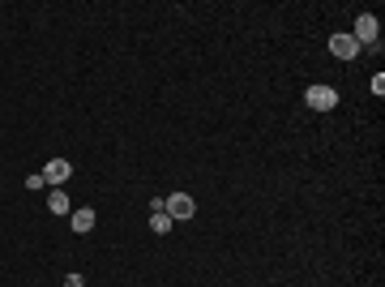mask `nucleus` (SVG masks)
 <instances>
[{"instance_id":"f03ea898","label":"nucleus","mask_w":385,"mask_h":287,"mask_svg":"<svg viewBox=\"0 0 385 287\" xmlns=\"http://www.w3.org/2000/svg\"><path fill=\"white\" fill-rule=\"evenodd\" d=\"M163 210H168L172 219H193V210H197V206H193V197H189V193H172V197H163Z\"/></svg>"},{"instance_id":"0eeeda50","label":"nucleus","mask_w":385,"mask_h":287,"mask_svg":"<svg viewBox=\"0 0 385 287\" xmlns=\"http://www.w3.org/2000/svg\"><path fill=\"white\" fill-rule=\"evenodd\" d=\"M47 210H51V214H69V197H65V193L56 189V193L47 197Z\"/></svg>"},{"instance_id":"20e7f679","label":"nucleus","mask_w":385,"mask_h":287,"mask_svg":"<svg viewBox=\"0 0 385 287\" xmlns=\"http://www.w3.org/2000/svg\"><path fill=\"white\" fill-rule=\"evenodd\" d=\"M69 171H73L69 159H51V163L43 167V181H47V185H65V181H69Z\"/></svg>"},{"instance_id":"423d86ee","label":"nucleus","mask_w":385,"mask_h":287,"mask_svg":"<svg viewBox=\"0 0 385 287\" xmlns=\"http://www.w3.org/2000/svg\"><path fill=\"white\" fill-rule=\"evenodd\" d=\"M69 223H73V232H90V227H94V210H90V206H82V210H73V219H69Z\"/></svg>"},{"instance_id":"6e6552de","label":"nucleus","mask_w":385,"mask_h":287,"mask_svg":"<svg viewBox=\"0 0 385 287\" xmlns=\"http://www.w3.org/2000/svg\"><path fill=\"white\" fill-rule=\"evenodd\" d=\"M150 227H154V232L163 236V232H168V227H172V219H168V210H158V214H150Z\"/></svg>"},{"instance_id":"7ed1b4c3","label":"nucleus","mask_w":385,"mask_h":287,"mask_svg":"<svg viewBox=\"0 0 385 287\" xmlns=\"http://www.w3.org/2000/svg\"><path fill=\"white\" fill-rule=\"evenodd\" d=\"M377 35H381V22H377L372 13H360V18H355V35H351V39H355V43H372Z\"/></svg>"},{"instance_id":"39448f33","label":"nucleus","mask_w":385,"mask_h":287,"mask_svg":"<svg viewBox=\"0 0 385 287\" xmlns=\"http://www.w3.org/2000/svg\"><path fill=\"white\" fill-rule=\"evenodd\" d=\"M329 51H334L339 61H351V56L360 51V43H355L351 35H334V39H329Z\"/></svg>"},{"instance_id":"f257e3e1","label":"nucleus","mask_w":385,"mask_h":287,"mask_svg":"<svg viewBox=\"0 0 385 287\" xmlns=\"http://www.w3.org/2000/svg\"><path fill=\"white\" fill-rule=\"evenodd\" d=\"M304 103L313 107V111H329L339 103V94H334V86H308V94H304Z\"/></svg>"},{"instance_id":"1a4fd4ad","label":"nucleus","mask_w":385,"mask_h":287,"mask_svg":"<svg viewBox=\"0 0 385 287\" xmlns=\"http://www.w3.org/2000/svg\"><path fill=\"white\" fill-rule=\"evenodd\" d=\"M69 287H82V274H69Z\"/></svg>"}]
</instances>
